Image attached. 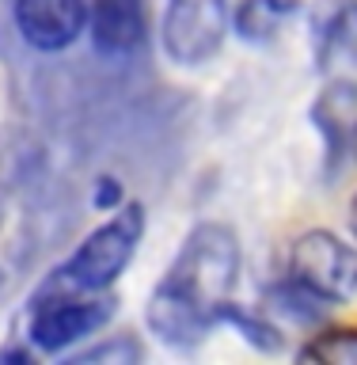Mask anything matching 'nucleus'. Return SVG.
Instances as JSON below:
<instances>
[{
  "mask_svg": "<svg viewBox=\"0 0 357 365\" xmlns=\"http://www.w3.org/2000/svg\"><path fill=\"white\" fill-rule=\"evenodd\" d=\"M312 34L324 61L338 53L357 61V0H324L312 16Z\"/></svg>",
  "mask_w": 357,
  "mask_h": 365,
  "instance_id": "9",
  "label": "nucleus"
},
{
  "mask_svg": "<svg viewBox=\"0 0 357 365\" xmlns=\"http://www.w3.org/2000/svg\"><path fill=\"white\" fill-rule=\"evenodd\" d=\"M301 11V0H239L236 34L247 42H270Z\"/></svg>",
  "mask_w": 357,
  "mask_h": 365,
  "instance_id": "10",
  "label": "nucleus"
},
{
  "mask_svg": "<svg viewBox=\"0 0 357 365\" xmlns=\"http://www.w3.org/2000/svg\"><path fill=\"white\" fill-rule=\"evenodd\" d=\"M99 358H137V346H133V342H122V346H114V342H110V346H99V350H88V354H80V358L76 361H99Z\"/></svg>",
  "mask_w": 357,
  "mask_h": 365,
  "instance_id": "13",
  "label": "nucleus"
},
{
  "mask_svg": "<svg viewBox=\"0 0 357 365\" xmlns=\"http://www.w3.org/2000/svg\"><path fill=\"white\" fill-rule=\"evenodd\" d=\"M239 285V240L228 225H198L148 297L145 319L167 346H194L232 308Z\"/></svg>",
  "mask_w": 357,
  "mask_h": 365,
  "instance_id": "1",
  "label": "nucleus"
},
{
  "mask_svg": "<svg viewBox=\"0 0 357 365\" xmlns=\"http://www.w3.org/2000/svg\"><path fill=\"white\" fill-rule=\"evenodd\" d=\"M122 202V187L114 179H99V190H95V205L99 210H118Z\"/></svg>",
  "mask_w": 357,
  "mask_h": 365,
  "instance_id": "14",
  "label": "nucleus"
},
{
  "mask_svg": "<svg viewBox=\"0 0 357 365\" xmlns=\"http://www.w3.org/2000/svg\"><path fill=\"white\" fill-rule=\"evenodd\" d=\"M301 358L319 365H357V331H324L301 350Z\"/></svg>",
  "mask_w": 357,
  "mask_h": 365,
  "instance_id": "12",
  "label": "nucleus"
},
{
  "mask_svg": "<svg viewBox=\"0 0 357 365\" xmlns=\"http://www.w3.org/2000/svg\"><path fill=\"white\" fill-rule=\"evenodd\" d=\"M350 148H353V156H357V130H353V141H350Z\"/></svg>",
  "mask_w": 357,
  "mask_h": 365,
  "instance_id": "16",
  "label": "nucleus"
},
{
  "mask_svg": "<svg viewBox=\"0 0 357 365\" xmlns=\"http://www.w3.org/2000/svg\"><path fill=\"white\" fill-rule=\"evenodd\" d=\"M145 232V213L141 205H125L110 217L107 225H99L61 267L53 270V278L38 289V297L50 293H103L118 274L130 267L137 240Z\"/></svg>",
  "mask_w": 357,
  "mask_h": 365,
  "instance_id": "2",
  "label": "nucleus"
},
{
  "mask_svg": "<svg viewBox=\"0 0 357 365\" xmlns=\"http://www.w3.org/2000/svg\"><path fill=\"white\" fill-rule=\"evenodd\" d=\"M16 27L34 50H65L88 27L84 0H16Z\"/></svg>",
  "mask_w": 357,
  "mask_h": 365,
  "instance_id": "6",
  "label": "nucleus"
},
{
  "mask_svg": "<svg viewBox=\"0 0 357 365\" xmlns=\"http://www.w3.org/2000/svg\"><path fill=\"white\" fill-rule=\"evenodd\" d=\"M228 31L224 0H167L164 50L175 65H205L221 50Z\"/></svg>",
  "mask_w": 357,
  "mask_h": 365,
  "instance_id": "5",
  "label": "nucleus"
},
{
  "mask_svg": "<svg viewBox=\"0 0 357 365\" xmlns=\"http://www.w3.org/2000/svg\"><path fill=\"white\" fill-rule=\"evenodd\" d=\"M91 46L107 57H122L145 38V0H91Z\"/></svg>",
  "mask_w": 357,
  "mask_h": 365,
  "instance_id": "7",
  "label": "nucleus"
},
{
  "mask_svg": "<svg viewBox=\"0 0 357 365\" xmlns=\"http://www.w3.org/2000/svg\"><path fill=\"white\" fill-rule=\"evenodd\" d=\"M293 278L308 289L335 301H353L357 297V247L346 240L324 232H304L293 244Z\"/></svg>",
  "mask_w": 357,
  "mask_h": 365,
  "instance_id": "4",
  "label": "nucleus"
},
{
  "mask_svg": "<svg viewBox=\"0 0 357 365\" xmlns=\"http://www.w3.org/2000/svg\"><path fill=\"white\" fill-rule=\"evenodd\" d=\"M270 304L278 308V312H285V316L301 319V324H312V319H319L331 308L327 297H319L316 289H308V285L296 282V278L274 285V289H270Z\"/></svg>",
  "mask_w": 357,
  "mask_h": 365,
  "instance_id": "11",
  "label": "nucleus"
},
{
  "mask_svg": "<svg viewBox=\"0 0 357 365\" xmlns=\"http://www.w3.org/2000/svg\"><path fill=\"white\" fill-rule=\"evenodd\" d=\"M114 301L95 293H50L31 304V339L38 350H65L73 342L95 335L110 319Z\"/></svg>",
  "mask_w": 357,
  "mask_h": 365,
  "instance_id": "3",
  "label": "nucleus"
},
{
  "mask_svg": "<svg viewBox=\"0 0 357 365\" xmlns=\"http://www.w3.org/2000/svg\"><path fill=\"white\" fill-rule=\"evenodd\" d=\"M312 118L327 141V160L335 164L346 153V145L353 141V130H357V88L346 84V80L327 84L319 103L312 107Z\"/></svg>",
  "mask_w": 357,
  "mask_h": 365,
  "instance_id": "8",
  "label": "nucleus"
},
{
  "mask_svg": "<svg viewBox=\"0 0 357 365\" xmlns=\"http://www.w3.org/2000/svg\"><path fill=\"white\" fill-rule=\"evenodd\" d=\"M350 228H353V236H357V198H353V205H350Z\"/></svg>",
  "mask_w": 357,
  "mask_h": 365,
  "instance_id": "15",
  "label": "nucleus"
}]
</instances>
